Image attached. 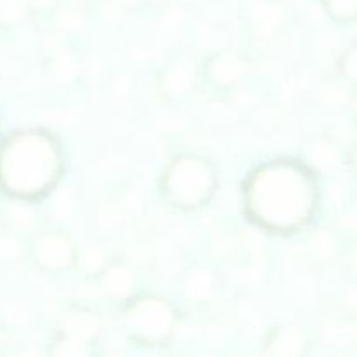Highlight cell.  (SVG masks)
<instances>
[{"label": "cell", "mask_w": 357, "mask_h": 357, "mask_svg": "<svg viewBox=\"0 0 357 357\" xmlns=\"http://www.w3.org/2000/svg\"><path fill=\"white\" fill-rule=\"evenodd\" d=\"M246 216L261 230L291 236L305 229L317 208V183L305 164L272 159L255 167L243 185Z\"/></svg>", "instance_id": "1"}, {"label": "cell", "mask_w": 357, "mask_h": 357, "mask_svg": "<svg viewBox=\"0 0 357 357\" xmlns=\"http://www.w3.org/2000/svg\"><path fill=\"white\" fill-rule=\"evenodd\" d=\"M65 166L61 142L47 129H17L0 142V190L17 202L47 197Z\"/></svg>", "instance_id": "2"}, {"label": "cell", "mask_w": 357, "mask_h": 357, "mask_svg": "<svg viewBox=\"0 0 357 357\" xmlns=\"http://www.w3.org/2000/svg\"><path fill=\"white\" fill-rule=\"evenodd\" d=\"M162 199L183 213L206 208L218 190V173L208 157L180 153L164 166L159 181Z\"/></svg>", "instance_id": "3"}, {"label": "cell", "mask_w": 357, "mask_h": 357, "mask_svg": "<svg viewBox=\"0 0 357 357\" xmlns=\"http://www.w3.org/2000/svg\"><path fill=\"white\" fill-rule=\"evenodd\" d=\"M121 326L126 337L142 347H166L180 326V312L160 295H135L122 303Z\"/></svg>", "instance_id": "4"}, {"label": "cell", "mask_w": 357, "mask_h": 357, "mask_svg": "<svg viewBox=\"0 0 357 357\" xmlns=\"http://www.w3.org/2000/svg\"><path fill=\"white\" fill-rule=\"evenodd\" d=\"M101 317L86 305H73L59 317L49 342V354L59 357H84L96 352L101 338Z\"/></svg>", "instance_id": "5"}, {"label": "cell", "mask_w": 357, "mask_h": 357, "mask_svg": "<svg viewBox=\"0 0 357 357\" xmlns=\"http://www.w3.org/2000/svg\"><path fill=\"white\" fill-rule=\"evenodd\" d=\"M201 80V61L190 52H178L157 73L155 93L164 103L181 105L194 96Z\"/></svg>", "instance_id": "6"}, {"label": "cell", "mask_w": 357, "mask_h": 357, "mask_svg": "<svg viewBox=\"0 0 357 357\" xmlns=\"http://www.w3.org/2000/svg\"><path fill=\"white\" fill-rule=\"evenodd\" d=\"M79 251L72 236L63 230H44L30 241L28 255L35 267L45 274H65L79 265Z\"/></svg>", "instance_id": "7"}, {"label": "cell", "mask_w": 357, "mask_h": 357, "mask_svg": "<svg viewBox=\"0 0 357 357\" xmlns=\"http://www.w3.org/2000/svg\"><path fill=\"white\" fill-rule=\"evenodd\" d=\"M253 72L250 56L237 49H218L201 61L202 80L220 93L237 89Z\"/></svg>", "instance_id": "8"}, {"label": "cell", "mask_w": 357, "mask_h": 357, "mask_svg": "<svg viewBox=\"0 0 357 357\" xmlns=\"http://www.w3.org/2000/svg\"><path fill=\"white\" fill-rule=\"evenodd\" d=\"M94 282L103 298L126 303L136 295L138 275L131 264L117 258V260H108L94 274Z\"/></svg>", "instance_id": "9"}, {"label": "cell", "mask_w": 357, "mask_h": 357, "mask_svg": "<svg viewBox=\"0 0 357 357\" xmlns=\"http://www.w3.org/2000/svg\"><path fill=\"white\" fill-rule=\"evenodd\" d=\"M264 345L268 356H302L307 349V335L303 328L296 326V324H279L268 331Z\"/></svg>", "instance_id": "10"}, {"label": "cell", "mask_w": 357, "mask_h": 357, "mask_svg": "<svg viewBox=\"0 0 357 357\" xmlns=\"http://www.w3.org/2000/svg\"><path fill=\"white\" fill-rule=\"evenodd\" d=\"M255 33L258 38L274 37L282 26V6L279 2H265L255 13Z\"/></svg>", "instance_id": "11"}, {"label": "cell", "mask_w": 357, "mask_h": 357, "mask_svg": "<svg viewBox=\"0 0 357 357\" xmlns=\"http://www.w3.org/2000/svg\"><path fill=\"white\" fill-rule=\"evenodd\" d=\"M31 17L26 0H0V30H13Z\"/></svg>", "instance_id": "12"}, {"label": "cell", "mask_w": 357, "mask_h": 357, "mask_svg": "<svg viewBox=\"0 0 357 357\" xmlns=\"http://www.w3.org/2000/svg\"><path fill=\"white\" fill-rule=\"evenodd\" d=\"M150 6L149 0H100L101 9L107 10L108 14H117V16H129L136 14L142 9Z\"/></svg>", "instance_id": "13"}, {"label": "cell", "mask_w": 357, "mask_h": 357, "mask_svg": "<svg viewBox=\"0 0 357 357\" xmlns=\"http://www.w3.org/2000/svg\"><path fill=\"white\" fill-rule=\"evenodd\" d=\"M323 6L333 20L352 21L357 17V0H323Z\"/></svg>", "instance_id": "14"}, {"label": "cell", "mask_w": 357, "mask_h": 357, "mask_svg": "<svg viewBox=\"0 0 357 357\" xmlns=\"http://www.w3.org/2000/svg\"><path fill=\"white\" fill-rule=\"evenodd\" d=\"M309 251L316 260H328L335 251L333 236L326 232H321L314 236L309 243Z\"/></svg>", "instance_id": "15"}, {"label": "cell", "mask_w": 357, "mask_h": 357, "mask_svg": "<svg viewBox=\"0 0 357 357\" xmlns=\"http://www.w3.org/2000/svg\"><path fill=\"white\" fill-rule=\"evenodd\" d=\"M310 159L316 162L317 166H330L337 159V150L333 145L326 142H317L314 149L310 150Z\"/></svg>", "instance_id": "16"}, {"label": "cell", "mask_w": 357, "mask_h": 357, "mask_svg": "<svg viewBox=\"0 0 357 357\" xmlns=\"http://www.w3.org/2000/svg\"><path fill=\"white\" fill-rule=\"evenodd\" d=\"M31 16H52L63 0H26Z\"/></svg>", "instance_id": "17"}, {"label": "cell", "mask_w": 357, "mask_h": 357, "mask_svg": "<svg viewBox=\"0 0 357 357\" xmlns=\"http://www.w3.org/2000/svg\"><path fill=\"white\" fill-rule=\"evenodd\" d=\"M340 70L345 79L357 82V45L349 49L340 61Z\"/></svg>", "instance_id": "18"}, {"label": "cell", "mask_w": 357, "mask_h": 357, "mask_svg": "<svg viewBox=\"0 0 357 357\" xmlns=\"http://www.w3.org/2000/svg\"><path fill=\"white\" fill-rule=\"evenodd\" d=\"M149 2H150V6L157 7V9H164V7L173 6V3L176 2V0H149Z\"/></svg>", "instance_id": "19"}, {"label": "cell", "mask_w": 357, "mask_h": 357, "mask_svg": "<svg viewBox=\"0 0 357 357\" xmlns=\"http://www.w3.org/2000/svg\"><path fill=\"white\" fill-rule=\"evenodd\" d=\"M356 164H357V152H356Z\"/></svg>", "instance_id": "20"}]
</instances>
